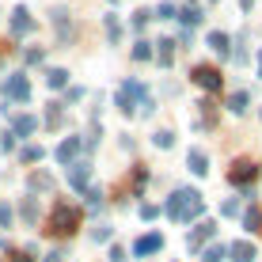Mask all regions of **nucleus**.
I'll return each mask as SVG.
<instances>
[{
  "label": "nucleus",
  "instance_id": "obj_24",
  "mask_svg": "<svg viewBox=\"0 0 262 262\" xmlns=\"http://www.w3.org/2000/svg\"><path fill=\"white\" fill-rule=\"evenodd\" d=\"M148 19H152L148 8H137V12H133V19H129V27H133V31H144V27H148Z\"/></svg>",
  "mask_w": 262,
  "mask_h": 262
},
{
  "label": "nucleus",
  "instance_id": "obj_7",
  "mask_svg": "<svg viewBox=\"0 0 262 262\" xmlns=\"http://www.w3.org/2000/svg\"><path fill=\"white\" fill-rule=\"evenodd\" d=\"M80 148H84V137H65L53 148V160H57V164H72V160L80 156Z\"/></svg>",
  "mask_w": 262,
  "mask_h": 262
},
{
  "label": "nucleus",
  "instance_id": "obj_33",
  "mask_svg": "<svg viewBox=\"0 0 262 262\" xmlns=\"http://www.w3.org/2000/svg\"><path fill=\"white\" fill-rule=\"evenodd\" d=\"M88 209H103V190H88Z\"/></svg>",
  "mask_w": 262,
  "mask_h": 262
},
{
  "label": "nucleus",
  "instance_id": "obj_18",
  "mask_svg": "<svg viewBox=\"0 0 262 262\" xmlns=\"http://www.w3.org/2000/svg\"><path fill=\"white\" fill-rule=\"evenodd\" d=\"M213 236H216V224H213V221L198 224V228L190 232V247H198V243H202V239H213Z\"/></svg>",
  "mask_w": 262,
  "mask_h": 262
},
{
  "label": "nucleus",
  "instance_id": "obj_35",
  "mask_svg": "<svg viewBox=\"0 0 262 262\" xmlns=\"http://www.w3.org/2000/svg\"><path fill=\"white\" fill-rule=\"evenodd\" d=\"M80 99H84V88H69L65 92V103H80Z\"/></svg>",
  "mask_w": 262,
  "mask_h": 262
},
{
  "label": "nucleus",
  "instance_id": "obj_15",
  "mask_svg": "<svg viewBox=\"0 0 262 262\" xmlns=\"http://www.w3.org/2000/svg\"><path fill=\"white\" fill-rule=\"evenodd\" d=\"M228 255H232V262H255V247H251L247 239H239V243L228 247Z\"/></svg>",
  "mask_w": 262,
  "mask_h": 262
},
{
  "label": "nucleus",
  "instance_id": "obj_8",
  "mask_svg": "<svg viewBox=\"0 0 262 262\" xmlns=\"http://www.w3.org/2000/svg\"><path fill=\"white\" fill-rule=\"evenodd\" d=\"M156 251H164V236H160V232H148V236H141L137 243H133V255H137V258L156 255Z\"/></svg>",
  "mask_w": 262,
  "mask_h": 262
},
{
  "label": "nucleus",
  "instance_id": "obj_14",
  "mask_svg": "<svg viewBox=\"0 0 262 262\" xmlns=\"http://www.w3.org/2000/svg\"><path fill=\"white\" fill-rule=\"evenodd\" d=\"M88 179H92V164H72V171H69V183L76 186V190H84V186H88Z\"/></svg>",
  "mask_w": 262,
  "mask_h": 262
},
{
  "label": "nucleus",
  "instance_id": "obj_3",
  "mask_svg": "<svg viewBox=\"0 0 262 262\" xmlns=\"http://www.w3.org/2000/svg\"><path fill=\"white\" fill-rule=\"evenodd\" d=\"M80 224V209L69 202H57L53 205V216H50V232H57V236H72Z\"/></svg>",
  "mask_w": 262,
  "mask_h": 262
},
{
  "label": "nucleus",
  "instance_id": "obj_40",
  "mask_svg": "<svg viewBox=\"0 0 262 262\" xmlns=\"http://www.w3.org/2000/svg\"><path fill=\"white\" fill-rule=\"evenodd\" d=\"M111 262H125V251L122 247H111Z\"/></svg>",
  "mask_w": 262,
  "mask_h": 262
},
{
  "label": "nucleus",
  "instance_id": "obj_42",
  "mask_svg": "<svg viewBox=\"0 0 262 262\" xmlns=\"http://www.w3.org/2000/svg\"><path fill=\"white\" fill-rule=\"evenodd\" d=\"M46 262H61V255H57V251H53V255H46Z\"/></svg>",
  "mask_w": 262,
  "mask_h": 262
},
{
  "label": "nucleus",
  "instance_id": "obj_23",
  "mask_svg": "<svg viewBox=\"0 0 262 262\" xmlns=\"http://www.w3.org/2000/svg\"><path fill=\"white\" fill-rule=\"evenodd\" d=\"M179 19H183L186 27L202 23V12H198V4H186V8H179Z\"/></svg>",
  "mask_w": 262,
  "mask_h": 262
},
{
  "label": "nucleus",
  "instance_id": "obj_12",
  "mask_svg": "<svg viewBox=\"0 0 262 262\" xmlns=\"http://www.w3.org/2000/svg\"><path fill=\"white\" fill-rule=\"evenodd\" d=\"M156 61H160V65H164V69H171V65H175V38H160L156 42Z\"/></svg>",
  "mask_w": 262,
  "mask_h": 262
},
{
  "label": "nucleus",
  "instance_id": "obj_17",
  "mask_svg": "<svg viewBox=\"0 0 262 262\" xmlns=\"http://www.w3.org/2000/svg\"><path fill=\"white\" fill-rule=\"evenodd\" d=\"M46 88H50V92L69 88V69H50V72H46Z\"/></svg>",
  "mask_w": 262,
  "mask_h": 262
},
{
  "label": "nucleus",
  "instance_id": "obj_29",
  "mask_svg": "<svg viewBox=\"0 0 262 262\" xmlns=\"http://www.w3.org/2000/svg\"><path fill=\"white\" fill-rule=\"evenodd\" d=\"M23 61H27V65H42V61H46V50H42V46H31V50L23 53Z\"/></svg>",
  "mask_w": 262,
  "mask_h": 262
},
{
  "label": "nucleus",
  "instance_id": "obj_19",
  "mask_svg": "<svg viewBox=\"0 0 262 262\" xmlns=\"http://www.w3.org/2000/svg\"><path fill=\"white\" fill-rule=\"evenodd\" d=\"M247 103H251L247 92H232V95H228V111H232V114H243V111H247Z\"/></svg>",
  "mask_w": 262,
  "mask_h": 262
},
{
  "label": "nucleus",
  "instance_id": "obj_41",
  "mask_svg": "<svg viewBox=\"0 0 262 262\" xmlns=\"http://www.w3.org/2000/svg\"><path fill=\"white\" fill-rule=\"evenodd\" d=\"M239 8H243V12H251V8H255V0H239Z\"/></svg>",
  "mask_w": 262,
  "mask_h": 262
},
{
  "label": "nucleus",
  "instance_id": "obj_32",
  "mask_svg": "<svg viewBox=\"0 0 262 262\" xmlns=\"http://www.w3.org/2000/svg\"><path fill=\"white\" fill-rule=\"evenodd\" d=\"M23 221H38V205H34V198H27V202H23Z\"/></svg>",
  "mask_w": 262,
  "mask_h": 262
},
{
  "label": "nucleus",
  "instance_id": "obj_38",
  "mask_svg": "<svg viewBox=\"0 0 262 262\" xmlns=\"http://www.w3.org/2000/svg\"><path fill=\"white\" fill-rule=\"evenodd\" d=\"M12 137H15V133H8V137H0V148H4V152H12V148H15V141H12Z\"/></svg>",
  "mask_w": 262,
  "mask_h": 262
},
{
  "label": "nucleus",
  "instance_id": "obj_20",
  "mask_svg": "<svg viewBox=\"0 0 262 262\" xmlns=\"http://www.w3.org/2000/svg\"><path fill=\"white\" fill-rule=\"evenodd\" d=\"M198 111H202V122L213 129V125H216V103H213V99H202V103H198Z\"/></svg>",
  "mask_w": 262,
  "mask_h": 262
},
{
  "label": "nucleus",
  "instance_id": "obj_13",
  "mask_svg": "<svg viewBox=\"0 0 262 262\" xmlns=\"http://www.w3.org/2000/svg\"><path fill=\"white\" fill-rule=\"evenodd\" d=\"M205 42H209V50L221 53V57H228V50H232V38L224 31H209V38H205Z\"/></svg>",
  "mask_w": 262,
  "mask_h": 262
},
{
  "label": "nucleus",
  "instance_id": "obj_5",
  "mask_svg": "<svg viewBox=\"0 0 262 262\" xmlns=\"http://www.w3.org/2000/svg\"><path fill=\"white\" fill-rule=\"evenodd\" d=\"M4 99H12V103H27V99H31V80H27L23 72L8 76L4 80Z\"/></svg>",
  "mask_w": 262,
  "mask_h": 262
},
{
  "label": "nucleus",
  "instance_id": "obj_39",
  "mask_svg": "<svg viewBox=\"0 0 262 262\" xmlns=\"http://www.w3.org/2000/svg\"><path fill=\"white\" fill-rule=\"evenodd\" d=\"M160 209H156V205H141V216H144V221H152V216H156Z\"/></svg>",
  "mask_w": 262,
  "mask_h": 262
},
{
  "label": "nucleus",
  "instance_id": "obj_16",
  "mask_svg": "<svg viewBox=\"0 0 262 262\" xmlns=\"http://www.w3.org/2000/svg\"><path fill=\"white\" fill-rule=\"evenodd\" d=\"M38 129V118L34 114H15V137H31Z\"/></svg>",
  "mask_w": 262,
  "mask_h": 262
},
{
  "label": "nucleus",
  "instance_id": "obj_9",
  "mask_svg": "<svg viewBox=\"0 0 262 262\" xmlns=\"http://www.w3.org/2000/svg\"><path fill=\"white\" fill-rule=\"evenodd\" d=\"M50 19H53V27H57V38H61V42H72V19H69V8H53Z\"/></svg>",
  "mask_w": 262,
  "mask_h": 262
},
{
  "label": "nucleus",
  "instance_id": "obj_27",
  "mask_svg": "<svg viewBox=\"0 0 262 262\" xmlns=\"http://www.w3.org/2000/svg\"><path fill=\"white\" fill-rule=\"evenodd\" d=\"M19 156H23V164H38V160H42V156H46V152H42V148H38V144H27V148L19 152Z\"/></svg>",
  "mask_w": 262,
  "mask_h": 262
},
{
  "label": "nucleus",
  "instance_id": "obj_36",
  "mask_svg": "<svg viewBox=\"0 0 262 262\" xmlns=\"http://www.w3.org/2000/svg\"><path fill=\"white\" fill-rule=\"evenodd\" d=\"M8 224H12V209H8V205L0 202V228H8Z\"/></svg>",
  "mask_w": 262,
  "mask_h": 262
},
{
  "label": "nucleus",
  "instance_id": "obj_45",
  "mask_svg": "<svg viewBox=\"0 0 262 262\" xmlns=\"http://www.w3.org/2000/svg\"><path fill=\"white\" fill-rule=\"evenodd\" d=\"M209 4H216V0H209Z\"/></svg>",
  "mask_w": 262,
  "mask_h": 262
},
{
  "label": "nucleus",
  "instance_id": "obj_34",
  "mask_svg": "<svg viewBox=\"0 0 262 262\" xmlns=\"http://www.w3.org/2000/svg\"><path fill=\"white\" fill-rule=\"evenodd\" d=\"M221 258H224V247H209L202 255V262H221Z\"/></svg>",
  "mask_w": 262,
  "mask_h": 262
},
{
  "label": "nucleus",
  "instance_id": "obj_37",
  "mask_svg": "<svg viewBox=\"0 0 262 262\" xmlns=\"http://www.w3.org/2000/svg\"><path fill=\"white\" fill-rule=\"evenodd\" d=\"M152 111H156V99H152V95H148V99H141V114H144V118H148Z\"/></svg>",
  "mask_w": 262,
  "mask_h": 262
},
{
  "label": "nucleus",
  "instance_id": "obj_1",
  "mask_svg": "<svg viewBox=\"0 0 262 262\" xmlns=\"http://www.w3.org/2000/svg\"><path fill=\"white\" fill-rule=\"evenodd\" d=\"M202 209H205L202 194L190 190V186L175 190V194H171V202H167V216H171V221H190V216H198Z\"/></svg>",
  "mask_w": 262,
  "mask_h": 262
},
{
  "label": "nucleus",
  "instance_id": "obj_22",
  "mask_svg": "<svg viewBox=\"0 0 262 262\" xmlns=\"http://www.w3.org/2000/svg\"><path fill=\"white\" fill-rule=\"evenodd\" d=\"M148 57H156V50H152V42H148V38L133 42V61H148Z\"/></svg>",
  "mask_w": 262,
  "mask_h": 262
},
{
  "label": "nucleus",
  "instance_id": "obj_31",
  "mask_svg": "<svg viewBox=\"0 0 262 262\" xmlns=\"http://www.w3.org/2000/svg\"><path fill=\"white\" fill-rule=\"evenodd\" d=\"M152 141H156V148H171V144H175V133H171V129H160Z\"/></svg>",
  "mask_w": 262,
  "mask_h": 262
},
{
  "label": "nucleus",
  "instance_id": "obj_11",
  "mask_svg": "<svg viewBox=\"0 0 262 262\" xmlns=\"http://www.w3.org/2000/svg\"><path fill=\"white\" fill-rule=\"evenodd\" d=\"M186 167H190L194 175H209V156H205L202 148H190V156H186Z\"/></svg>",
  "mask_w": 262,
  "mask_h": 262
},
{
  "label": "nucleus",
  "instance_id": "obj_21",
  "mask_svg": "<svg viewBox=\"0 0 262 262\" xmlns=\"http://www.w3.org/2000/svg\"><path fill=\"white\" fill-rule=\"evenodd\" d=\"M243 224H247V232H262V209L258 205H251V209L243 213Z\"/></svg>",
  "mask_w": 262,
  "mask_h": 262
},
{
  "label": "nucleus",
  "instance_id": "obj_28",
  "mask_svg": "<svg viewBox=\"0 0 262 262\" xmlns=\"http://www.w3.org/2000/svg\"><path fill=\"white\" fill-rule=\"evenodd\" d=\"M106 38H111L114 46H118V38H122V23L114 19V15H106Z\"/></svg>",
  "mask_w": 262,
  "mask_h": 262
},
{
  "label": "nucleus",
  "instance_id": "obj_2",
  "mask_svg": "<svg viewBox=\"0 0 262 262\" xmlns=\"http://www.w3.org/2000/svg\"><path fill=\"white\" fill-rule=\"evenodd\" d=\"M141 99H148L141 80H122L118 92H114V106H118L122 114H137L141 111Z\"/></svg>",
  "mask_w": 262,
  "mask_h": 262
},
{
  "label": "nucleus",
  "instance_id": "obj_43",
  "mask_svg": "<svg viewBox=\"0 0 262 262\" xmlns=\"http://www.w3.org/2000/svg\"><path fill=\"white\" fill-rule=\"evenodd\" d=\"M255 61H258V80H262V50H258V57H255Z\"/></svg>",
  "mask_w": 262,
  "mask_h": 262
},
{
  "label": "nucleus",
  "instance_id": "obj_26",
  "mask_svg": "<svg viewBox=\"0 0 262 262\" xmlns=\"http://www.w3.org/2000/svg\"><path fill=\"white\" fill-rule=\"evenodd\" d=\"M175 15H179V8L171 4V0H164V4H160L156 12H152V19H175Z\"/></svg>",
  "mask_w": 262,
  "mask_h": 262
},
{
  "label": "nucleus",
  "instance_id": "obj_30",
  "mask_svg": "<svg viewBox=\"0 0 262 262\" xmlns=\"http://www.w3.org/2000/svg\"><path fill=\"white\" fill-rule=\"evenodd\" d=\"M53 179L46 175V171H38V175H31V190H50Z\"/></svg>",
  "mask_w": 262,
  "mask_h": 262
},
{
  "label": "nucleus",
  "instance_id": "obj_25",
  "mask_svg": "<svg viewBox=\"0 0 262 262\" xmlns=\"http://www.w3.org/2000/svg\"><path fill=\"white\" fill-rule=\"evenodd\" d=\"M65 122V111H61V103H50V111H46V125L53 129V125H61Z\"/></svg>",
  "mask_w": 262,
  "mask_h": 262
},
{
  "label": "nucleus",
  "instance_id": "obj_44",
  "mask_svg": "<svg viewBox=\"0 0 262 262\" xmlns=\"http://www.w3.org/2000/svg\"><path fill=\"white\" fill-rule=\"evenodd\" d=\"M15 262H27V258H23V255H15Z\"/></svg>",
  "mask_w": 262,
  "mask_h": 262
},
{
  "label": "nucleus",
  "instance_id": "obj_6",
  "mask_svg": "<svg viewBox=\"0 0 262 262\" xmlns=\"http://www.w3.org/2000/svg\"><path fill=\"white\" fill-rule=\"evenodd\" d=\"M228 179H232L236 186L255 183V179H258V164H255V160H236V164H232V171H228Z\"/></svg>",
  "mask_w": 262,
  "mask_h": 262
},
{
  "label": "nucleus",
  "instance_id": "obj_4",
  "mask_svg": "<svg viewBox=\"0 0 262 262\" xmlns=\"http://www.w3.org/2000/svg\"><path fill=\"white\" fill-rule=\"evenodd\" d=\"M190 80L198 88H205V92H221V84H224V76H221V69H216V65H194Z\"/></svg>",
  "mask_w": 262,
  "mask_h": 262
},
{
  "label": "nucleus",
  "instance_id": "obj_10",
  "mask_svg": "<svg viewBox=\"0 0 262 262\" xmlns=\"http://www.w3.org/2000/svg\"><path fill=\"white\" fill-rule=\"evenodd\" d=\"M31 31H34V19H31V12L19 4L12 12V34H15V38H23V34H31Z\"/></svg>",
  "mask_w": 262,
  "mask_h": 262
}]
</instances>
